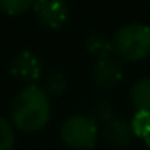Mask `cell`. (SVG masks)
Returning <instances> with one entry per match:
<instances>
[{
    "label": "cell",
    "mask_w": 150,
    "mask_h": 150,
    "mask_svg": "<svg viewBox=\"0 0 150 150\" xmlns=\"http://www.w3.org/2000/svg\"><path fill=\"white\" fill-rule=\"evenodd\" d=\"M10 74L24 85H35L43 74V66L35 53L23 50L11 59Z\"/></svg>",
    "instance_id": "5"
},
{
    "label": "cell",
    "mask_w": 150,
    "mask_h": 150,
    "mask_svg": "<svg viewBox=\"0 0 150 150\" xmlns=\"http://www.w3.org/2000/svg\"><path fill=\"white\" fill-rule=\"evenodd\" d=\"M131 126L136 139H141L145 144V147L150 150V112L136 110V113L131 118Z\"/></svg>",
    "instance_id": "10"
},
{
    "label": "cell",
    "mask_w": 150,
    "mask_h": 150,
    "mask_svg": "<svg viewBox=\"0 0 150 150\" xmlns=\"http://www.w3.org/2000/svg\"><path fill=\"white\" fill-rule=\"evenodd\" d=\"M69 88V80L62 72H51L46 77L45 80V88L48 96H54V98H59L61 94L67 91Z\"/></svg>",
    "instance_id": "11"
},
{
    "label": "cell",
    "mask_w": 150,
    "mask_h": 150,
    "mask_svg": "<svg viewBox=\"0 0 150 150\" xmlns=\"http://www.w3.org/2000/svg\"><path fill=\"white\" fill-rule=\"evenodd\" d=\"M11 125L23 133H38L51 118V101L43 88L26 85L11 102Z\"/></svg>",
    "instance_id": "1"
},
{
    "label": "cell",
    "mask_w": 150,
    "mask_h": 150,
    "mask_svg": "<svg viewBox=\"0 0 150 150\" xmlns=\"http://www.w3.org/2000/svg\"><path fill=\"white\" fill-rule=\"evenodd\" d=\"M35 0H0V11L8 16H19L34 8Z\"/></svg>",
    "instance_id": "12"
},
{
    "label": "cell",
    "mask_w": 150,
    "mask_h": 150,
    "mask_svg": "<svg viewBox=\"0 0 150 150\" xmlns=\"http://www.w3.org/2000/svg\"><path fill=\"white\" fill-rule=\"evenodd\" d=\"M91 78L96 88L102 91L115 90L123 80V67L121 62L115 58L98 59L93 66Z\"/></svg>",
    "instance_id": "6"
},
{
    "label": "cell",
    "mask_w": 150,
    "mask_h": 150,
    "mask_svg": "<svg viewBox=\"0 0 150 150\" xmlns=\"http://www.w3.org/2000/svg\"><path fill=\"white\" fill-rule=\"evenodd\" d=\"M86 51L98 59H107L115 56V46H113V38L107 37L104 34H93L86 40Z\"/></svg>",
    "instance_id": "8"
},
{
    "label": "cell",
    "mask_w": 150,
    "mask_h": 150,
    "mask_svg": "<svg viewBox=\"0 0 150 150\" xmlns=\"http://www.w3.org/2000/svg\"><path fill=\"white\" fill-rule=\"evenodd\" d=\"M101 136L107 144L113 147H126L134 139L131 121H126L120 117H113L109 121H105L101 129Z\"/></svg>",
    "instance_id": "7"
},
{
    "label": "cell",
    "mask_w": 150,
    "mask_h": 150,
    "mask_svg": "<svg viewBox=\"0 0 150 150\" xmlns=\"http://www.w3.org/2000/svg\"><path fill=\"white\" fill-rule=\"evenodd\" d=\"M34 11L37 21L48 29H61L70 16V8L66 0H35Z\"/></svg>",
    "instance_id": "4"
},
{
    "label": "cell",
    "mask_w": 150,
    "mask_h": 150,
    "mask_svg": "<svg viewBox=\"0 0 150 150\" xmlns=\"http://www.w3.org/2000/svg\"><path fill=\"white\" fill-rule=\"evenodd\" d=\"M98 139L99 125L91 115H72L61 126V141L74 150H90Z\"/></svg>",
    "instance_id": "3"
},
{
    "label": "cell",
    "mask_w": 150,
    "mask_h": 150,
    "mask_svg": "<svg viewBox=\"0 0 150 150\" xmlns=\"http://www.w3.org/2000/svg\"><path fill=\"white\" fill-rule=\"evenodd\" d=\"M131 104L136 110L150 112V77L139 78L131 88Z\"/></svg>",
    "instance_id": "9"
},
{
    "label": "cell",
    "mask_w": 150,
    "mask_h": 150,
    "mask_svg": "<svg viewBox=\"0 0 150 150\" xmlns=\"http://www.w3.org/2000/svg\"><path fill=\"white\" fill-rule=\"evenodd\" d=\"M115 54L126 62H141L150 56V27L142 23L121 26L113 35Z\"/></svg>",
    "instance_id": "2"
},
{
    "label": "cell",
    "mask_w": 150,
    "mask_h": 150,
    "mask_svg": "<svg viewBox=\"0 0 150 150\" xmlns=\"http://www.w3.org/2000/svg\"><path fill=\"white\" fill-rule=\"evenodd\" d=\"M15 147V126L11 121L0 117V150H13Z\"/></svg>",
    "instance_id": "14"
},
{
    "label": "cell",
    "mask_w": 150,
    "mask_h": 150,
    "mask_svg": "<svg viewBox=\"0 0 150 150\" xmlns=\"http://www.w3.org/2000/svg\"><path fill=\"white\" fill-rule=\"evenodd\" d=\"M91 117L96 121H109L110 118L115 117V107L112 105V102L109 99H96V102L91 107Z\"/></svg>",
    "instance_id": "13"
}]
</instances>
